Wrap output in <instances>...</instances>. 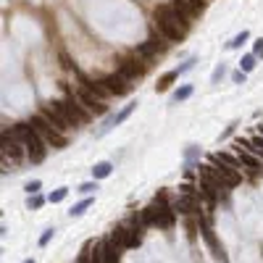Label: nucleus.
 Segmentation results:
<instances>
[{
  "mask_svg": "<svg viewBox=\"0 0 263 263\" xmlns=\"http://www.w3.org/2000/svg\"><path fill=\"white\" fill-rule=\"evenodd\" d=\"M200 231H203V240H206V245H208V250L213 253V258L221 260V263H229V258H226V253H224V245L216 240L213 229H211V224H208L206 219H200Z\"/></svg>",
  "mask_w": 263,
  "mask_h": 263,
  "instance_id": "6e6552de",
  "label": "nucleus"
},
{
  "mask_svg": "<svg viewBox=\"0 0 263 263\" xmlns=\"http://www.w3.org/2000/svg\"><path fill=\"white\" fill-rule=\"evenodd\" d=\"M76 98H79V103L87 108L90 113H98V116H103V113H105V103H103V100H98V98L92 95V92H87L84 87L76 90Z\"/></svg>",
  "mask_w": 263,
  "mask_h": 263,
  "instance_id": "f8f14e48",
  "label": "nucleus"
},
{
  "mask_svg": "<svg viewBox=\"0 0 263 263\" xmlns=\"http://www.w3.org/2000/svg\"><path fill=\"white\" fill-rule=\"evenodd\" d=\"M40 187H42V182H40V179H35V182H26V187H24V190H26L29 195H37V192H40Z\"/></svg>",
  "mask_w": 263,
  "mask_h": 263,
  "instance_id": "c85d7f7f",
  "label": "nucleus"
},
{
  "mask_svg": "<svg viewBox=\"0 0 263 263\" xmlns=\"http://www.w3.org/2000/svg\"><path fill=\"white\" fill-rule=\"evenodd\" d=\"M3 158H6V161L11 158L13 163H21V161H24V145L16 142L13 137L3 134Z\"/></svg>",
  "mask_w": 263,
  "mask_h": 263,
  "instance_id": "ddd939ff",
  "label": "nucleus"
},
{
  "mask_svg": "<svg viewBox=\"0 0 263 263\" xmlns=\"http://www.w3.org/2000/svg\"><path fill=\"white\" fill-rule=\"evenodd\" d=\"M163 50V40L161 37H150V40H145L142 45H137V58H142V61H153L158 53Z\"/></svg>",
  "mask_w": 263,
  "mask_h": 263,
  "instance_id": "9b49d317",
  "label": "nucleus"
},
{
  "mask_svg": "<svg viewBox=\"0 0 263 263\" xmlns=\"http://www.w3.org/2000/svg\"><path fill=\"white\" fill-rule=\"evenodd\" d=\"M66 195H69V187H58L55 192H50V195H48V203H64Z\"/></svg>",
  "mask_w": 263,
  "mask_h": 263,
  "instance_id": "4be33fe9",
  "label": "nucleus"
},
{
  "mask_svg": "<svg viewBox=\"0 0 263 263\" xmlns=\"http://www.w3.org/2000/svg\"><path fill=\"white\" fill-rule=\"evenodd\" d=\"M140 216H142V224H145V226H163V229H168V226H174L177 211L168 208V206L163 203V197H161V203L148 206Z\"/></svg>",
  "mask_w": 263,
  "mask_h": 263,
  "instance_id": "7ed1b4c3",
  "label": "nucleus"
},
{
  "mask_svg": "<svg viewBox=\"0 0 263 263\" xmlns=\"http://www.w3.org/2000/svg\"><path fill=\"white\" fill-rule=\"evenodd\" d=\"M174 211H179V213H200V200L192 197V195H184L182 200H177Z\"/></svg>",
  "mask_w": 263,
  "mask_h": 263,
  "instance_id": "dca6fc26",
  "label": "nucleus"
},
{
  "mask_svg": "<svg viewBox=\"0 0 263 263\" xmlns=\"http://www.w3.org/2000/svg\"><path fill=\"white\" fill-rule=\"evenodd\" d=\"M247 37H250V32H242V35H237L235 40L229 42V48H231V50H237V48H242V42H247Z\"/></svg>",
  "mask_w": 263,
  "mask_h": 263,
  "instance_id": "a878e982",
  "label": "nucleus"
},
{
  "mask_svg": "<svg viewBox=\"0 0 263 263\" xmlns=\"http://www.w3.org/2000/svg\"><path fill=\"white\" fill-rule=\"evenodd\" d=\"M6 134H8V132H6ZM8 137H13L16 142H21V145L26 148L29 161H32V163L45 161V142H42V137L32 129V124H16Z\"/></svg>",
  "mask_w": 263,
  "mask_h": 263,
  "instance_id": "f03ea898",
  "label": "nucleus"
},
{
  "mask_svg": "<svg viewBox=\"0 0 263 263\" xmlns=\"http://www.w3.org/2000/svg\"><path fill=\"white\" fill-rule=\"evenodd\" d=\"M103 84H105V90L111 92V95H116V98L129 95V90H132V84L124 79L121 74H108V76H103Z\"/></svg>",
  "mask_w": 263,
  "mask_h": 263,
  "instance_id": "1a4fd4ad",
  "label": "nucleus"
},
{
  "mask_svg": "<svg viewBox=\"0 0 263 263\" xmlns=\"http://www.w3.org/2000/svg\"><path fill=\"white\" fill-rule=\"evenodd\" d=\"M29 124H32V129L42 137V142L45 145H53V148H66V134H61L55 127H53V124L48 121V119H45L42 113H37V116H32V121H29Z\"/></svg>",
  "mask_w": 263,
  "mask_h": 263,
  "instance_id": "20e7f679",
  "label": "nucleus"
},
{
  "mask_svg": "<svg viewBox=\"0 0 263 263\" xmlns=\"http://www.w3.org/2000/svg\"><path fill=\"white\" fill-rule=\"evenodd\" d=\"M42 203H45V200H42L40 195H29V200H26V208H29V211H37Z\"/></svg>",
  "mask_w": 263,
  "mask_h": 263,
  "instance_id": "cd10ccee",
  "label": "nucleus"
},
{
  "mask_svg": "<svg viewBox=\"0 0 263 263\" xmlns=\"http://www.w3.org/2000/svg\"><path fill=\"white\" fill-rule=\"evenodd\" d=\"M211 163H213V168H216V171H219V177L229 184V187H235V184H240V179H242V174L237 171V168H231L229 163H224L219 156H213L211 158Z\"/></svg>",
  "mask_w": 263,
  "mask_h": 263,
  "instance_id": "9d476101",
  "label": "nucleus"
},
{
  "mask_svg": "<svg viewBox=\"0 0 263 263\" xmlns=\"http://www.w3.org/2000/svg\"><path fill=\"white\" fill-rule=\"evenodd\" d=\"M116 74H121L127 82L142 79V76H145V64H140V58H137V55H124V58H119Z\"/></svg>",
  "mask_w": 263,
  "mask_h": 263,
  "instance_id": "0eeeda50",
  "label": "nucleus"
},
{
  "mask_svg": "<svg viewBox=\"0 0 263 263\" xmlns=\"http://www.w3.org/2000/svg\"><path fill=\"white\" fill-rule=\"evenodd\" d=\"M95 190H98V182H84L82 187H79L82 195H90V192H95Z\"/></svg>",
  "mask_w": 263,
  "mask_h": 263,
  "instance_id": "c756f323",
  "label": "nucleus"
},
{
  "mask_svg": "<svg viewBox=\"0 0 263 263\" xmlns=\"http://www.w3.org/2000/svg\"><path fill=\"white\" fill-rule=\"evenodd\" d=\"M187 26H190V21L184 19V16H179V13L168 6V3L156 8V29H158V35H161L163 40H168V42L184 40V35H187Z\"/></svg>",
  "mask_w": 263,
  "mask_h": 263,
  "instance_id": "f257e3e1",
  "label": "nucleus"
},
{
  "mask_svg": "<svg viewBox=\"0 0 263 263\" xmlns=\"http://www.w3.org/2000/svg\"><path fill=\"white\" fill-rule=\"evenodd\" d=\"M42 116L48 119L53 127L61 132V134H66L69 129H74L76 124L69 119V113L64 111V105H61V100H53V103H48V105H42Z\"/></svg>",
  "mask_w": 263,
  "mask_h": 263,
  "instance_id": "39448f33",
  "label": "nucleus"
},
{
  "mask_svg": "<svg viewBox=\"0 0 263 263\" xmlns=\"http://www.w3.org/2000/svg\"><path fill=\"white\" fill-rule=\"evenodd\" d=\"M224 71H226L224 66H219V69H216V71H213V82H219V79H221V76H224Z\"/></svg>",
  "mask_w": 263,
  "mask_h": 263,
  "instance_id": "f704fd0d",
  "label": "nucleus"
},
{
  "mask_svg": "<svg viewBox=\"0 0 263 263\" xmlns=\"http://www.w3.org/2000/svg\"><path fill=\"white\" fill-rule=\"evenodd\" d=\"M100 242H103V263H121V250L124 247H119L111 237H105Z\"/></svg>",
  "mask_w": 263,
  "mask_h": 263,
  "instance_id": "4468645a",
  "label": "nucleus"
},
{
  "mask_svg": "<svg viewBox=\"0 0 263 263\" xmlns=\"http://www.w3.org/2000/svg\"><path fill=\"white\" fill-rule=\"evenodd\" d=\"M90 206H92V197L82 200V203H76V206H74V208L69 211V216H71V219H76V216H82V213H84V211H87Z\"/></svg>",
  "mask_w": 263,
  "mask_h": 263,
  "instance_id": "412c9836",
  "label": "nucleus"
},
{
  "mask_svg": "<svg viewBox=\"0 0 263 263\" xmlns=\"http://www.w3.org/2000/svg\"><path fill=\"white\" fill-rule=\"evenodd\" d=\"M192 95V84H182L177 92H174V103H179V100H187Z\"/></svg>",
  "mask_w": 263,
  "mask_h": 263,
  "instance_id": "5701e85b",
  "label": "nucleus"
},
{
  "mask_svg": "<svg viewBox=\"0 0 263 263\" xmlns=\"http://www.w3.org/2000/svg\"><path fill=\"white\" fill-rule=\"evenodd\" d=\"M134 108H137V103H129V105H124V108H121V111L113 116V119H116V127H119V124H124V121H127V119L132 116Z\"/></svg>",
  "mask_w": 263,
  "mask_h": 263,
  "instance_id": "aec40b11",
  "label": "nucleus"
},
{
  "mask_svg": "<svg viewBox=\"0 0 263 263\" xmlns=\"http://www.w3.org/2000/svg\"><path fill=\"white\" fill-rule=\"evenodd\" d=\"M235 150H237V158L242 161L245 168H258V166H260V158H255L253 153H247V150H242V148H237V145H235Z\"/></svg>",
  "mask_w": 263,
  "mask_h": 263,
  "instance_id": "f3484780",
  "label": "nucleus"
},
{
  "mask_svg": "<svg viewBox=\"0 0 263 263\" xmlns=\"http://www.w3.org/2000/svg\"><path fill=\"white\" fill-rule=\"evenodd\" d=\"M92 263H103V242L92 245Z\"/></svg>",
  "mask_w": 263,
  "mask_h": 263,
  "instance_id": "bb28decb",
  "label": "nucleus"
},
{
  "mask_svg": "<svg viewBox=\"0 0 263 263\" xmlns=\"http://www.w3.org/2000/svg\"><path fill=\"white\" fill-rule=\"evenodd\" d=\"M253 55H255V58H263V37L255 40V50H253Z\"/></svg>",
  "mask_w": 263,
  "mask_h": 263,
  "instance_id": "2f4dec72",
  "label": "nucleus"
},
{
  "mask_svg": "<svg viewBox=\"0 0 263 263\" xmlns=\"http://www.w3.org/2000/svg\"><path fill=\"white\" fill-rule=\"evenodd\" d=\"M111 171H113V166L108 163V161H100V163H95V168H92V179H105V177H111Z\"/></svg>",
  "mask_w": 263,
  "mask_h": 263,
  "instance_id": "6ab92c4d",
  "label": "nucleus"
},
{
  "mask_svg": "<svg viewBox=\"0 0 263 263\" xmlns=\"http://www.w3.org/2000/svg\"><path fill=\"white\" fill-rule=\"evenodd\" d=\"M255 61H258L255 55H245V58L240 61V71H245V74L253 71V69H255Z\"/></svg>",
  "mask_w": 263,
  "mask_h": 263,
  "instance_id": "b1692460",
  "label": "nucleus"
},
{
  "mask_svg": "<svg viewBox=\"0 0 263 263\" xmlns=\"http://www.w3.org/2000/svg\"><path fill=\"white\" fill-rule=\"evenodd\" d=\"M92 245H95V242H87L82 247V255L76 258V263H92Z\"/></svg>",
  "mask_w": 263,
  "mask_h": 263,
  "instance_id": "393cba45",
  "label": "nucleus"
},
{
  "mask_svg": "<svg viewBox=\"0 0 263 263\" xmlns=\"http://www.w3.org/2000/svg\"><path fill=\"white\" fill-rule=\"evenodd\" d=\"M61 105H64V111L69 113V119L76 124V127H79V124H87L90 121V111H87V108L79 103V98H76V92H69V95L64 98V100H61Z\"/></svg>",
  "mask_w": 263,
  "mask_h": 263,
  "instance_id": "423d86ee",
  "label": "nucleus"
},
{
  "mask_svg": "<svg viewBox=\"0 0 263 263\" xmlns=\"http://www.w3.org/2000/svg\"><path fill=\"white\" fill-rule=\"evenodd\" d=\"M231 79H235L237 84H245V71H235V74H231Z\"/></svg>",
  "mask_w": 263,
  "mask_h": 263,
  "instance_id": "473e14b6",
  "label": "nucleus"
},
{
  "mask_svg": "<svg viewBox=\"0 0 263 263\" xmlns=\"http://www.w3.org/2000/svg\"><path fill=\"white\" fill-rule=\"evenodd\" d=\"M168 6H171V8L179 13V16H184L187 21H190L192 16H197V13H200V11L190 3V0H168Z\"/></svg>",
  "mask_w": 263,
  "mask_h": 263,
  "instance_id": "2eb2a0df",
  "label": "nucleus"
},
{
  "mask_svg": "<svg viewBox=\"0 0 263 263\" xmlns=\"http://www.w3.org/2000/svg\"><path fill=\"white\" fill-rule=\"evenodd\" d=\"M190 3H192V6L197 8V11H203V8L208 6V0H190Z\"/></svg>",
  "mask_w": 263,
  "mask_h": 263,
  "instance_id": "72a5a7b5",
  "label": "nucleus"
},
{
  "mask_svg": "<svg viewBox=\"0 0 263 263\" xmlns=\"http://www.w3.org/2000/svg\"><path fill=\"white\" fill-rule=\"evenodd\" d=\"M53 235H55V229H45V235L40 237V247H45L50 240H53Z\"/></svg>",
  "mask_w": 263,
  "mask_h": 263,
  "instance_id": "7c9ffc66",
  "label": "nucleus"
},
{
  "mask_svg": "<svg viewBox=\"0 0 263 263\" xmlns=\"http://www.w3.org/2000/svg\"><path fill=\"white\" fill-rule=\"evenodd\" d=\"M177 79H179V71H177V69H174V71H166L161 79H158V84H156V92H166Z\"/></svg>",
  "mask_w": 263,
  "mask_h": 263,
  "instance_id": "a211bd4d",
  "label": "nucleus"
},
{
  "mask_svg": "<svg viewBox=\"0 0 263 263\" xmlns=\"http://www.w3.org/2000/svg\"><path fill=\"white\" fill-rule=\"evenodd\" d=\"M21 263H35V258H26V260H21Z\"/></svg>",
  "mask_w": 263,
  "mask_h": 263,
  "instance_id": "c9c22d12",
  "label": "nucleus"
}]
</instances>
